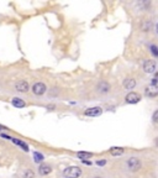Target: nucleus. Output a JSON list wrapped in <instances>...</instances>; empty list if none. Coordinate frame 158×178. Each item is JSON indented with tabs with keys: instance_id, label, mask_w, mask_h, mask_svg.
Instances as JSON below:
<instances>
[{
	"instance_id": "f257e3e1",
	"label": "nucleus",
	"mask_w": 158,
	"mask_h": 178,
	"mask_svg": "<svg viewBox=\"0 0 158 178\" xmlns=\"http://www.w3.org/2000/svg\"><path fill=\"white\" fill-rule=\"evenodd\" d=\"M82 174V168L77 166H71L63 171V176L64 178H79Z\"/></svg>"
},
{
	"instance_id": "f03ea898",
	"label": "nucleus",
	"mask_w": 158,
	"mask_h": 178,
	"mask_svg": "<svg viewBox=\"0 0 158 178\" xmlns=\"http://www.w3.org/2000/svg\"><path fill=\"white\" fill-rule=\"evenodd\" d=\"M32 93L35 94V95H43V94L46 93V90H47V87H46V84L45 83H42V82H37V83H35V84L32 85Z\"/></svg>"
},
{
	"instance_id": "7ed1b4c3",
	"label": "nucleus",
	"mask_w": 158,
	"mask_h": 178,
	"mask_svg": "<svg viewBox=\"0 0 158 178\" xmlns=\"http://www.w3.org/2000/svg\"><path fill=\"white\" fill-rule=\"evenodd\" d=\"M127 167H129V170L132 172L138 171L141 168V161L138 158H136V157H131L127 161Z\"/></svg>"
},
{
	"instance_id": "20e7f679",
	"label": "nucleus",
	"mask_w": 158,
	"mask_h": 178,
	"mask_svg": "<svg viewBox=\"0 0 158 178\" xmlns=\"http://www.w3.org/2000/svg\"><path fill=\"white\" fill-rule=\"evenodd\" d=\"M126 103H129V104H136V103H138L141 100V95L138 93H136V92H131L129 93L127 95H126Z\"/></svg>"
},
{
	"instance_id": "39448f33",
	"label": "nucleus",
	"mask_w": 158,
	"mask_h": 178,
	"mask_svg": "<svg viewBox=\"0 0 158 178\" xmlns=\"http://www.w3.org/2000/svg\"><path fill=\"white\" fill-rule=\"evenodd\" d=\"M145 94H146L147 97H150V98H156L157 94H158V85L151 84V83H150V85L146 88Z\"/></svg>"
},
{
	"instance_id": "423d86ee",
	"label": "nucleus",
	"mask_w": 158,
	"mask_h": 178,
	"mask_svg": "<svg viewBox=\"0 0 158 178\" xmlns=\"http://www.w3.org/2000/svg\"><path fill=\"white\" fill-rule=\"evenodd\" d=\"M101 113H103V109L100 108V107L89 108V109H87V110L84 111V114H85L87 116H99Z\"/></svg>"
},
{
	"instance_id": "0eeeda50",
	"label": "nucleus",
	"mask_w": 158,
	"mask_h": 178,
	"mask_svg": "<svg viewBox=\"0 0 158 178\" xmlns=\"http://www.w3.org/2000/svg\"><path fill=\"white\" fill-rule=\"evenodd\" d=\"M15 89H16L17 92L20 93H26L30 89V85H29V83L27 82H25V81H19L16 84H15Z\"/></svg>"
},
{
	"instance_id": "6e6552de",
	"label": "nucleus",
	"mask_w": 158,
	"mask_h": 178,
	"mask_svg": "<svg viewBox=\"0 0 158 178\" xmlns=\"http://www.w3.org/2000/svg\"><path fill=\"white\" fill-rule=\"evenodd\" d=\"M143 71L146 73H148V74L156 73V63L153 61H146L143 63Z\"/></svg>"
},
{
	"instance_id": "1a4fd4ad",
	"label": "nucleus",
	"mask_w": 158,
	"mask_h": 178,
	"mask_svg": "<svg viewBox=\"0 0 158 178\" xmlns=\"http://www.w3.org/2000/svg\"><path fill=\"white\" fill-rule=\"evenodd\" d=\"M96 89H98L99 93H103V94L109 93V90H110V84H109L108 82H100L99 84L96 85Z\"/></svg>"
},
{
	"instance_id": "9d476101",
	"label": "nucleus",
	"mask_w": 158,
	"mask_h": 178,
	"mask_svg": "<svg viewBox=\"0 0 158 178\" xmlns=\"http://www.w3.org/2000/svg\"><path fill=\"white\" fill-rule=\"evenodd\" d=\"M136 87V81L134 79V78H126V79L124 81V88L125 89H134Z\"/></svg>"
},
{
	"instance_id": "9b49d317",
	"label": "nucleus",
	"mask_w": 158,
	"mask_h": 178,
	"mask_svg": "<svg viewBox=\"0 0 158 178\" xmlns=\"http://www.w3.org/2000/svg\"><path fill=\"white\" fill-rule=\"evenodd\" d=\"M151 30H152V21L150 19L143 20V22H142V31L148 32V31H151Z\"/></svg>"
},
{
	"instance_id": "f8f14e48",
	"label": "nucleus",
	"mask_w": 158,
	"mask_h": 178,
	"mask_svg": "<svg viewBox=\"0 0 158 178\" xmlns=\"http://www.w3.org/2000/svg\"><path fill=\"white\" fill-rule=\"evenodd\" d=\"M51 171H52L51 167H50V166H46V165H42V166H40V168H38L40 174H42V176H46V174L51 173Z\"/></svg>"
},
{
	"instance_id": "ddd939ff",
	"label": "nucleus",
	"mask_w": 158,
	"mask_h": 178,
	"mask_svg": "<svg viewBox=\"0 0 158 178\" xmlns=\"http://www.w3.org/2000/svg\"><path fill=\"white\" fill-rule=\"evenodd\" d=\"M11 103H13V105L16 107V108H24L26 105L25 102L22 100V99H20V98H14Z\"/></svg>"
},
{
	"instance_id": "4468645a",
	"label": "nucleus",
	"mask_w": 158,
	"mask_h": 178,
	"mask_svg": "<svg viewBox=\"0 0 158 178\" xmlns=\"http://www.w3.org/2000/svg\"><path fill=\"white\" fill-rule=\"evenodd\" d=\"M11 141H13L14 144H16V145L21 146V147H22L25 151H29V146L26 145L25 142H22V141H21V140H19V139H15V137H11Z\"/></svg>"
},
{
	"instance_id": "2eb2a0df",
	"label": "nucleus",
	"mask_w": 158,
	"mask_h": 178,
	"mask_svg": "<svg viewBox=\"0 0 158 178\" xmlns=\"http://www.w3.org/2000/svg\"><path fill=\"white\" fill-rule=\"evenodd\" d=\"M110 153L113 156H119L124 153V149L122 147H111L110 149Z\"/></svg>"
},
{
	"instance_id": "dca6fc26",
	"label": "nucleus",
	"mask_w": 158,
	"mask_h": 178,
	"mask_svg": "<svg viewBox=\"0 0 158 178\" xmlns=\"http://www.w3.org/2000/svg\"><path fill=\"white\" fill-rule=\"evenodd\" d=\"M92 156H93V153H89V152H78V157L82 158L83 161H85L87 158H90Z\"/></svg>"
},
{
	"instance_id": "f3484780",
	"label": "nucleus",
	"mask_w": 158,
	"mask_h": 178,
	"mask_svg": "<svg viewBox=\"0 0 158 178\" xmlns=\"http://www.w3.org/2000/svg\"><path fill=\"white\" fill-rule=\"evenodd\" d=\"M34 158H35V162L40 163V162L43 161V155H41V153H38V152H35V153H34Z\"/></svg>"
},
{
	"instance_id": "a211bd4d",
	"label": "nucleus",
	"mask_w": 158,
	"mask_h": 178,
	"mask_svg": "<svg viewBox=\"0 0 158 178\" xmlns=\"http://www.w3.org/2000/svg\"><path fill=\"white\" fill-rule=\"evenodd\" d=\"M24 178H35V173H34V171H32V170H27V171H25V173H24Z\"/></svg>"
},
{
	"instance_id": "6ab92c4d",
	"label": "nucleus",
	"mask_w": 158,
	"mask_h": 178,
	"mask_svg": "<svg viewBox=\"0 0 158 178\" xmlns=\"http://www.w3.org/2000/svg\"><path fill=\"white\" fill-rule=\"evenodd\" d=\"M151 52H152V55H153L155 57H157V56H158V51H157V46H155V45H152V46H151Z\"/></svg>"
},
{
	"instance_id": "aec40b11",
	"label": "nucleus",
	"mask_w": 158,
	"mask_h": 178,
	"mask_svg": "<svg viewBox=\"0 0 158 178\" xmlns=\"http://www.w3.org/2000/svg\"><path fill=\"white\" fill-rule=\"evenodd\" d=\"M157 116H158V111L156 110L153 113V116H152V120H153V123H157Z\"/></svg>"
},
{
	"instance_id": "412c9836",
	"label": "nucleus",
	"mask_w": 158,
	"mask_h": 178,
	"mask_svg": "<svg viewBox=\"0 0 158 178\" xmlns=\"http://www.w3.org/2000/svg\"><path fill=\"white\" fill-rule=\"evenodd\" d=\"M105 163H106V161H104V160H103V161H98V162H96V165H98V166H104Z\"/></svg>"
},
{
	"instance_id": "4be33fe9",
	"label": "nucleus",
	"mask_w": 158,
	"mask_h": 178,
	"mask_svg": "<svg viewBox=\"0 0 158 178\" xmlns=\"http://www.w3.org/2000/svg\"><path fill=\"white\" fill-rule=\"evenodd\" d=\"M3 137H4V139H6V140H11V137H10V136L5 135V134H3Z\"/></svg>"
},
{
	"instance_id": "5701e85b",
	"label": "nucleus",
	"mask_w": 158,
	"mask_h": 178,
	"mask_svg": "<svg viewBox=\"0 0 158 178\" xmlns=\"http://www.w3.org/2000/svg\"><path fill=\"white\" fill-rule=\"evenodd\" d=\"M83 163H84V165H89V166H90V165H92V162H90V161H87V160H85V161H83Z\"/></svg>"
},
{
	"instance_id": "b1692460",
	"label": "nucleus",
	"mask_w": 158,
	"mask_h": 178,
	"mask_svg": "<svg viewBox=\"0 0 158 178\" xmlns=\"http://www.w3.org/2000/svg\"><path fill=\"white\" fill-rule=\"evenodd\" d=\"M94 178H100V177H94Z\"/></svg>"
}]
</instances>
